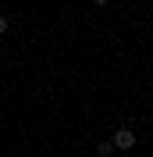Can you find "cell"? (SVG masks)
I'll list each match as a JSON object with an SVG mask.
<instances>
[{
	"mask_svg": "<svg viewBox=\"0 0 153 157\" xmlns=\"http://www.w3.org/2000/svg\"><path fill=\"white\" fill-rule=\"evenodd\" d=\"M110 143H114V150H121V154H128V150H132L135 147V132H132V128H118V132H114V136H110Z\"/></svg>",
	"mask_w": 153,
	"mask_h": 157,
	"instance_id": "cell-1",
	"label": "cell"
},
{
	"mask_svg": "<svg viewBox=\"0 0 153 157\" xmlns=\"http://www.w3.org/2000/svg\"><path fill=\"white\" fill-rule=\"evenodd\" d=\"M118 157H132V154H118Z\"/></svg>",
	"mask_w": 153,
	"mask_h": 157,
	"instance_id": "cell-4",
	"label": "cell"
},
{
	"mask_svg": "<svg viewBox=\"0 0 153 157\" xmlns=\"http://www.w3.org/2000/svg\"><path fill=\"white\" fill-rule=\"evenodd\" d=\"M7 25H11V21L4 18V14H0V36H4V32H7Z\"/></svg>",
	"mask_w": 153,
	"mask_h": 157,
	"instance_id": "cell-3",
	"label": "cell"
},
{
	"mask_svg": "<svg viewBox=\"0 0 153 157\" xmlns=\"http://www.w3.org/2000/svg\"><path fill=\"white\" fill-rule=\"evenodd\" d=\"M96 157H114V143L110 139H100L96 143Z\"/></svg>",
	"mask_w": 153,
	"mask_h": 157,
	"instance_id": "cell-2",
	"label": "cell"
}]
</instances>
